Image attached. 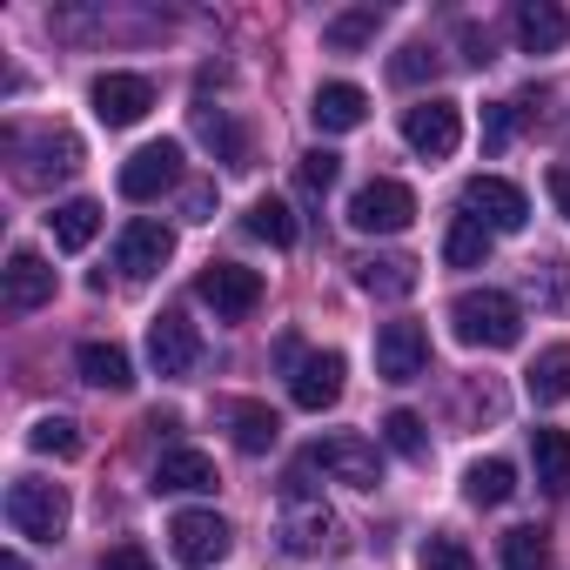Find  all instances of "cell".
Returning a JSON list of instances; mask_svg holds the SVG:
<instances>
[{"instance_id":"obj_1","label":"cell","mask_w":570,"mask_h":570,"mask_svg":"<svg viewBox=\"0 0 570 570\" xmlns=\"http://www.w3.org/2000/svg\"><path fill=\"white\" fill-rule=\"evenodd\" d=\"M450 330H456V343H470V350H517V343H523V309H517V296H503V289H463V296L450 303Z\"/></svg>"},{"instance_id":"obj_2","label":"cell","mask_w":570,"mask_h":570,"mask_svg":"<svg viewBox=\"0 0 570 570\" xmlns=\"http://www.w3.org/2000/svg\"><path fill=\"white\" fill-rule=\"evenodd\" d=\"M8 155H14V181L21 188H48V181H68L81 168V141L68 128H8Z\"/></svg>"},{"instance_id":"obj_3","label":"cell","mask_w":570,"mask_h":570,"mask_svg":"<svg viewBox=\"0 0 570 570\" xmlns=\"http://www.w3.org/2000/svg\"><path fill=\"white\" fill-rule=\"evenodd\" d=\"M8 523L35 543H55L68 530V490L61 483H41V476H14L8 490Z\"/></svg>"},{"instance_id":"obj_4","label":"cell","mask_w":570,"mask_h":570,"mask_svg":"<svg viewBox=\"0 0 570 570\" xmlns=\"http://www.w3.org/2000/svg\"><path fill=\"white\" fill-rule=\"evenodd\" d=\"M410 222H416V195L403 181H390V175H376V181H363L350 195V228L356 235H403Z\"/></svg>"},{"instance_id":"obj_5","label":"cell","mask_w":570,"mask_h":570,"mask_svg":"<svg viewBox=\"0 0 570 570\" xmlns=\"http://www.w3.org/2000/svg\"><path fill=\"white\" fill-rule=\"evenodd\" d=\"M195 296H202L222 323H242V316L262 309V275L242 268V262H208V268L195 275Z\"/></svg>"},{"instance_id":"obj_6","label":"cell","mask_w":570,"mask_h":570,"mask_svg":"<svg viewBox=\"0 0 570 570\" xmlns=\"http://www.w3.org/2000/svg\"><path fill=\"white\" fill-rule=\"evenodd\" d=\"M403 141L423 155V161H450L456 148H463V108L456 101H416V108H403Z\"/></svg>"},{"instance_id":"obj_7","label":"cell","mask_w":570,"mask_h":570,"mask_svg":"<svg viewBox=\"0 0 570 570\" xmlns=\"http://www.w3.org/2000/svg\"><path fill=\"white\" fill-rule=\"evenodd\" d=\"M463 215L483 222L490 235H517V228L530 222V202H523V188L503 181V175H470V181H463Z\"/></svg>"},{"instance_id":"obj_8","label":"cell","mask_w":570,"mask_h":570,"mask_svg":"<svg viewBox=\"0 0 570 570\" xmlns=\"http://www.w3.org/2000/svg\"><path fill=\"white\" fill-rule=\"evenodd\" d=\"M309 463L323 470V476H336V483H350V490H376L383 483V450L370 443V436H323L316 450H309Z\"/></svg>"},{"instance_id":"obj_9","label":"cell","mask_w":570,"mask_h":570,"mask_svg":"<svg viewBox=\"0 0 570 570\" xmlns=\"http://www.w3.org/2000/svg\"><path fill=\"white\" fill-rule=\"evenodd\" d=\"M228 543H235V530H228L215 510H181V517L168 523V550H175V563H188V570L222 563V557H228Z\"/></svg>"},{"instance_id":"obj_10","label":"cell","mask_w":570,"mask_h":570,"mask_svg":"<svg viewBox=\"0 0 570 570\" xmlns=\"http://www.w3.org/2000/svg\"><path fill=\"white\" fill-rule=\"evenodd\" d=\"M289 557H316L323 543H336V510L323 497H282V523H275Z\"/></svg>"},{"instance_id":"obj_11","label":"cell","mask_w":570,"mask_h":570,"mask_svg":"<svg viewBox=\"0 0 570 570\" xmlns=\"http://www.w3.org/2000/svg\"><path fill=\"white\" fill-rule=\"evenodd\" d=\"M121 195L128 202H155L161 188H175L181 181V141H148V148H135L128 161H121Z\"/></svg>"},{"instance_id":"obj_12","label":"cell","mask_w":570,"mask_h":570,"mask_svg":"<svg viewBox=\"0 0 570 570\" xmlns=\"http://www.w3.org/2000/svg\"><path fill=\"white\" fill-rule=\"evenodd\" d=\"M41 303H55V268H48L35 248H14L8 268H0V309H8V316H28V309H41Z\"/></svg>"},{"instance_id":"obj_13","label":"cell","mask_w":570,"mask_h":570,"mask_svg":"<svg viewBox=\"0 0 570 570\" xmlns=\"http://www.w3.org/2000/svg\"><path fill=\"white\" fill-rule=\"evenodd\" d=\"M148 363H155V376H188L202 363V336L181 309H161L148 323Z\"/></svg>"},{"instance_id":"obj_14","label":"cell","mask_w":570,"mask_h":570,"mask_svg":"<svg viewBox=\"0 0 570 570\" xmlns=\"http://www.w3.org/2000/svg\"><path fill=\"white\" fill-rule=\"evenodd\" d=\"M430 370V336L423 323H383L376 330V376L383 383H416Z\"/></svg>"},{"instance_id":"obj_15","label":"cell","mask_w":570,"mask_h":570,"mask_svg":"<svg viewBox=\"0 0 570 570\" xmlns=\"http://www.w3.org/2000/svg\"><path fill=\"white\" fill-rule=\"evenodd\" d=\"M88 101H95V115H101L108 128H135V121L155 108V81H148V75H95Z\"/></svg>"},{"instance_id":"obj_16","label":"cell","mask_w":570,"mask_h":570,"mask_svg":"<svg viewBox=\"0 0 570 570\" xmlns=\"http://www.w3.org/2000/svg\"><path fill=\"white\" fill-rule=\"evenodd\" d=\"M168 255H175V228H168V222H148V215H141V222H128V228H121V242H115V268H121L128 282L155 275Z\"/></svg>"},{"instance_id":"obj_17","label":"cell","mask_w":570,"mask_h":570,"mask_svg":"<svg viewBox=\"0 0 570 570\" xmlns=\"http://www.w3.org/2000/svg\"><path fill=\"white\" fill-rule=\"evenodd\" d=\"M343 376H350V363L336 356V350H316V356H303L296 370H289V396H296V410H330L336 396H343Z\"/></svg>"},{"instance_id":"obj_18","label":"cell","mask_w":570,"mask_h":570,"mask_svg":"<svg viewBox=\"0 0 570 570\" xmlns=\"http://www.w3.org/2000/svg\"><path fill=\"white\" fill-rule=\"evenodd\" d=\"M510 28H517L523 55H563V41H570V14L557 8V0H523V8L510 14Z\"/></svg>"},{"instance_id":"obj_19","label":"cell","mask_w":570,"mask_h":570,"mask_svg":"<svg viewBox=\"0 0 570 570\" xmlns=\"http://www.w3.org/2000/svg\"><path fill=\"white\" fill-rule=\"evenodd\" d=\"M309 121H316L323 135H350V128H363V121H370V95H363L356 81H330V88H316Z\"/></svg>"},{"instance_id":"obj_20","label":"cell","mask_w":570,"mask_h":570,"mask_svg":"<svg viewBox=\"0 0 570 570\" xmlns=\"http://www.w3.org/2000/svg\"><path fill=\"white\" fill-rule=\"evenodd\" d=\"M356 289L383 296V303H403V296H416V262L410 255H363L356 262Z\"/></svg>"},{"instance_id":"obj_21","label":"cell","mask_w":570,"mask_h":570,"mask_svg":"<svg viewBox=\"0 0 570 570\" xmlns=\"http://www.w3.org/2000/svg\"><path fill=\"white\" fill-rule=\"evenodd\" d=\"M222 476H215V456H202V450H168L161 463H155V490H175V497H202V490H215Z\"/></svg>"},{"instance_id":"obj_22","label":"cell","mask_w":570,"mask_h":570,"mask_svg":"<svg viewBox=\"0 0 570 570\" xmlns=\"http://www.w3.org/2000/svg\"><path fill=\"white\" fill-rule=\"evenodd\" d=\"M81 383H95V390H135V363H128V350L121 343H81Z\"/></svg>"},{"instance_id":"obj_23","label":"cell","mask_w":570,"mask_h":570,"mask_svg":"<svg viewBox=\"0 0 570 570\" xmlns=\"http://www.w3.org/2000/svg\"><path fill=\"white\" fill-rule=\"evenodd\" d=\"M523 390H530V403H563L570 396V343H550L530 370H523Z\"/></svg>"},{"instance_id":"obj_24","label":"cell","mask_w":570,"mask_h":570,"mask_svg":"<svg viewBox=\"0 0 570 570\" xmlns=\"http://www.w3.org/2000/svg\"><path fill=\"white\" fill-rule=\"evenodd\" d=\"M228 430H235V450L262 456V450H275V436H282V416H275L268 403H228Z\"/></svg>"},{"instance_id":"obj_25","label":"cell","mask_w":570,"mask_h":570,"mask_svg":"<svg viewBox=\"0 0 570 570\" xmlns=\"http://www.w3.org/2000/svg\"><path fill=\"white\" fill-rule=\"evenodd\" d=\"M530 456H537V483L550 497H570V436L563 430H530Z\"/></svg>"},{"instance_id":"obj_26","label":"cell","mask_w":570,"mask_h":570,"mask_svg":"<svg viewBox=\"0 0 570 570\" xmlns=\"http://www.w3.org/2000/svg\"><path fill=\"white\" fill-rule=\"evenodd\" d=\"M376 35H383V8H350V14H336V21L323 28V48H330V55H363Z\"/></svg>"},{"instance_id":"obj_27","label":"cell","mask_w":570,"mask_h":570,"mask_svg":"<svg viewBox=\"0 0 570 570\" xmlns=\"http://www.w3.org/2000/svg\"><path fill=\"white\" fill-rule=\"evenodd\" d=\"M463 497H470L476 510H497V503H510V497H517V470H510L503 456L470 463V470H463Z\"/></svg>"},{"instance_id":"obj_28","label":"cell","mask_w":570,"mask_h":570,"mask_svg":"<svg viewBox=\"0 0 570 570\" xmlns=\"http://www.w3.org/2000/svg\"><path fill=\"white\" fill-rule=\"evenodd\" d=\"M195 128H202V141L222 155V168H248V135H242L222 108H195Z\"/></svg>"},{"instance_id":"obj_29","label":"cell","mask_w":570,"mask_h":570,"mask_svg":"<svg viewBox=\"0 0 570 570\" xmlns=\"http://www.w3.org/2000/svg\"><path fill=\"white\" fill-rule=\"evenodd\" d=\"M490 242H497V235H490L483 222L456 215L450 235H443V262H450V268H483V262H490Z\"/></svg>"},{"instance_id":"obj_30","label":"cell","mask_w":570,"mask_h":570,"mask_svg":"<svg viewBox=\"0 0 570 570\" xmlns=\"http://www.w3.org/2000/svg\"><path fill=\"white\" fill-rule=\"evenodd\" d=\"M48 228H55V248H88L101 235V208L95 202H61L48 215Z\"/></svg>"},{"instance_id":"obj_31","label":"cell","mask_w":570,"mask_h":570,"mask_svg":"<svg viewBox=\"0 0 570 570\" xmlns=\"http://www.w3.org/2000/svg\"><path fill=\"white\" fill-rule=\"evenodd\" d=\"M248 235H255V242H268V248H296V215H289V202L262 195V202L248 208Z\"/></svg>"},{"instance_id":"obj_32","label":"cell","mask_w":570,"mask_h":570,"mask_svg":"<svg viewBox=\"0 0 570 570\" xmlns=\"http://www.w3.org/2000/svg\"><path fill=\"white\" fill-rule=\"evenodd\" d=\"M383 443H390L396 456H410V463H430V430H423L416 410H390V416H383Z\"/></svg>"},{"instance_id":"obj_33","label":"cell","mask_w":570,"mask_h":570,"mask_svg":"<svg viewBox=\"0 0 570 570\" xmlns=\"http://www.w3.org/2000/svg\"><path fill=\"white\" fill-rule=\"evenodd\" d=\"M503 570H550V537H543L537 523L510 530V537H503Z\"/></svg>"},{"instance_id":"obj_34","label":"cell","mask_w":570,"mask_h":570,"mask_svg":"<svg viewBox=\"0 0 570 570\" xmlns=\"http://www.w3.org/2000/svg\"><path fill=\"white\" fill-rule=\"evenodd\" d=\"M28 443H35L41 456H81V423H75V416H41V423L28 430Z\"/></svg>"},{"instance_id":"obj_35","label":"cell","mask_w":570,"mask_h":570,"mask_svg":"<svg viewBox=\"0 0 570 570\" xmlns=\"http://www.w3.org/2000/svg\"><path fill=\"white\" fill-rule=\"evenodd\" d=\"M416 563H423V570H476V557H470V543H463V537H450V530H436V537H423V550H416Z\"/></svg>"},{"instance_id":"obj_36","label":"cell","mask_w":570,"mask_h":570,"mask_svg":"<svg viewBox=\"0 0 570 570\" xmlns=\"http://www.w3.org/2000/svg\"><path fill=\"white\" fill-rule=\"evenodd\" d=\"M530 296L543 303V309H570V262H530Z\"/></svg>"},{"instance_id":"obj_37","label":"cell","mask_w":570,"mask_h":570,"mask_svg":"<svg viewBox=\"0 0 570 570\" xmlns=\"http://www.w3.org/2000/svg\"><path fill=\"white\" fill-rule=\"evenodd\" d=\"M336 175H343V161H336L330 148H309V155L296 161V181H303V195H330V188H336Z\"/></svg>"},{"instance_id":"obj_38","label":"cell","mask_w":570,"mask_h":570,"mask_svg":"<svg viewBox=\"0 0 570 570\" xmlns=\"http://www.w3.org/2000/svg\"><path fill=\"white\" fill-rule=\"evenodd\" d=\"M390 75H396L403 88H416V81H436V55H430V48H403V55L390 61Z\"/></svg>"},{"instance_id":"obj_39","label":"cell","mask_w":570,"mask_h":570,"mask_svg":"<svg viewBox=\"0 0 570 570\" xmlns=\"http://www.w3.org/2000/svg\"><path fill=\"white\" fill-rule=\"evenodd\" d=\"M510 115H517V108H510V101H497V108H483V148H490V155H497V148H503V141H510V128H517V121H510Z\"/></svg>"},{"instance_id":"obj_40","label":"cell","mask_w":570,"mask_h":570,"mask_svg":"<svg viewBox=\"0 0 570 570\" xmlns=\"http://www.w3.org/2000/svg\"><path fill=\"white\" fill-rule=\"evenodd\" d=\"M456 41H463V61H470V68H490V61H497L483 28H470V21H463V28H456Z\"/></svg>"},{"instance_id":"obj_41","label":"cell","mask_w":570,"mask_h":570,"mask_svg":"<svg viewBox=\"0 0 570 570\" xmlns=\"http://www.w3.org/2000/svg\"><path fill=\"white\" fill-rule=\"evenodd\" d=\"M101 570H155V557H148L141 543H115V550L101 557Z\"/></svg>"},{"instance_id":"obj_42","label":"cell","mask_w":570,"mask_h":570,"mask_svg":"<svg viewBox=\"0 0 570 570\" xmlns=\"http://www.w3.org/2000/svg\"><path fill=\"white\" fill-rule=\"evenodd\" d=\"M181 215H188V222H208V215H215V188H208V181H195V188L181 195Z\"/></svg>"},{"instance_id":"obj_43","label":"cell","mask_w":570,"mask_h":570,"mask_svg":"<svg viewBox=\"0 0 570 570\" xmlns=\"http://www.w3.org/2000/svg\"><path fill=\"white\" fill-rule=\"evenodd\" d=\"M550 202H557V215L570 222V168H550Z\"/></svg>"},{"instance_id":"obj_44","label":"cell","mask_w":570,"mask_h":570,"mask_svg":"<svg viewBox=\"0 0 570 570\" xmlns=\"http://www.w3.org/2000/svg\"><path fill=\"white\" fill-rule=\"evenodd\" d=\"M0 570H28V557H21V550H8V557H0Z\"/></svg>"}]
</instances>
